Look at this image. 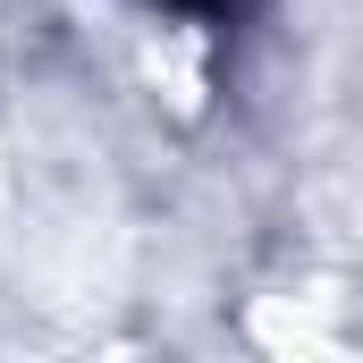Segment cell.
I'll return each mask as SVG.
<instances>
[{
	"label": "cell",
	"instance_id": "6da1fadb",
	"mask_svg": "<svg viewBox=\"0 0 363 363\" xmlns=\"http://www.w3.org/2000/svg\"><path fill=\"white\" fill-rule=\"evenodd\" d=\"M144 9H161V17H186V26H237L254 0H144Z\"/></svg>",
	"mask_w": 363,
	"mask_h": 363
}]
</instances>
